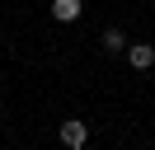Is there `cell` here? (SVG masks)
Here are the masks:
<instances>
[{"label":"cell","instance_id":"obj_1","mask_svg":"<svg viewBox=\"0 0 155 150\" xmlns=\"http://www.w3.org/2000/svg\"><path fill=\"white\" fill-rule=\"evenodd\" d=\"M85 141H89V122H80V117L61 122V145L66 150H85Z\"/></svg>","mask_w":155,"mask_h":150},{"label":"cell","instance_id":"obj_2","mask_svg":"<svg viewBox=\"0 0 155 150\" xmlns=\"http://www.w3.org/2000/svg\"><path fill=\"white\" fill-rule=\"evenodd\" d=\"M127 66L132 70H150L155 66V47L150 42H127Z\"/></svg>","mask_w":155,"mask_h":150},{"label":"cell","instance_id":"obj_3","mask_svg":"<svg viewBox=\"0 0 155 150\" xmlns=\"http://www.w3.org/2000/svg\"><path fill=\"white\" fill-rule=\"evenodd\" d=\"M80 9H85L80 0H52V19H57V24H75Z\"/></svg>","mask_w":155,"mask_h":150},{"label":"cell","instance_id":"obj_4","mask_svg":"<svg viewBox=\"0 0 155 150\" xmlns=\"http://www.w3.org/2000/svg\"><path fill=\"white\" fill-rule=\"evenodd\" d=\"M99 42H104V52H127V33H122V28H104V38H99Z\"/></svg>","mask_w":155,"mask_h":150}]
</instances>
